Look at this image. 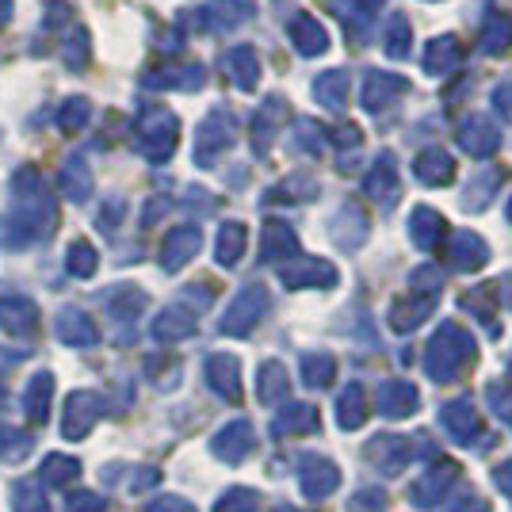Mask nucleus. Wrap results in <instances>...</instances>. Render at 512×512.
Returning a JSON list of instances; mask_svg holds the SVG:
<instances>
[{"instance_id": "nucleus-22", "label": "nucleus", "mask_w": 512, "mask_h": 512, "mask_svg": "<svg viewBox=\"0 0 512 512\" xmlns=\"http://www.w3.org/2000/svg\"><path fill=\"white\" fill-rule=\"evenodd\" d=\"M444 218L432 211V207H417L413 211V218H409V234H413V241L421 245V249H432L436 241H440V234H444Z\"/></svg>"}, {"instance_id": "nucleus-1", "label": "nucleus", "mask_w": 512, "mask_h": 512, "mask_svg": "<svg viewBox=\"0 0 512 512\" xmlns=\"http://www.w3.org/2000/svg\"><path fill=\"white\" fill-rule=\"evenodd\" d=\"M12 207H16L12 211V226H23L27 234H31V226H39V237L50 234V226H54V195L46 192L39 169L23 165L12 176Z\"/></svg>"}, {"instance_id": "nucleus-2", "label": "nucleus", "mask_w": 512, "mask_h": 512, "mask_svg": "<svg viewBox=\"0 0 512 512\" xmlns=\"http://www.w3.org/2000/svg\"><path fill=\"white\" fill-rule=\"evenodd\" d=\"M180 142V119L172 115L169 107L146 104L138 111V123H134V146L138 153L150 161V165H165Z\"/></svg>"}, {"instance_id": "nucleus-27", "label": "nucleus", "mask_w": 512, "mask_h": 512, "mask_svg": "<svg viewBox=\"0 0 512 512\" xmlns=\"http://www.w3.org/2000/svg\"><path fill=\"white\" fill-rule=\"evenodd\" d=\"M245 253V226L241 222H226L218 234V260L222 264H237V256Z\"/></svg>"}, {"instance_id": "nucleus-16", "label": "nucleus", "mask_w": 512, "mask_h": 512, "mask_svg": "<svg viewBox=\"0 0 512 512\" xmlns=\"http://www.w3.org/2000/svg\"><path fill=\"white\" fill-rule=\"evenodd\" d=\"M348 92H352V77L344 69H329V73H318L314 81V100L329 111H341L348 104Z\"/></svg>"}, {"instance_id": "nucleus-17", "label": "nucleus", "mask_w": 512, "mask_h": 512, "mask_svg": "<svg viewBox=\"0 0 512 512\" xmlns=\"http://www.w3.org/2000/svg\"><path fill=\"white\" fill-rule=\"evenodd\" d=\"M195 249H199V230L195 226H176L169 237H165V249H161V260H165V268H180L184 260H192Z\"/></svg>"}, {"instance_id": "nucleus-21", "label": "nucleus", "mask_w": 512, "mask_h": 512, "mask_svg": "<svg viewBox=\"0 0 512 512\" xmlns=\"http://www.w3.org/2000/svg\"><path fill=\"white\" fill-rule=\"evenodd\" d=\"M497 188H501V169H482L478 176H470L463 207H467V211H486Z\"/></svg>"}, {"instance_id": "nucleus-30", "label": "nucleus", "mask_w": 512, "mask_h": 512, "mask_svg": "<svg viewBox=\"0 0 512 512\" xmlns=\"http://www.w3.org/2000/svg\"><path fill=\"white\" fill-rule=\"evenodd\" d=\"M283 279L287 283H302V279H325V283H333V268L321 264V260H302L295 268H283Z\"/></svg>"}, {"instance_id": "nucleus-18", "label": "nucleus", "mask_w": 512, "mask_h": 512, "mask_svg": "<svg viewBox=\"0 0 512 512\" xmlns=\"http://www.w3.org/2000/svg\"><path fill=\"white\" fill-rule=\"evenodd\" d=\"M478 43H482V54H505L512 50V16L509 12H493L486 27H482V35H478Z\"/></svg>"}, {"instance_id": "nucleus-4", "label": "nucleus", "mask_w": 512, "mask_h": 512, "mask_svg": "<svg viewBox=\"0 0 512 512\" xmlns=\"http://www.w3.org/2000/svg\"><path fill=\"white\" fill-rule=\"evenodd\" d=\"M253 12V0H207L192 16V23L207 35H230L241 23L253 20Z\"/></svg>"}, {"instance_id": "nucleus-5", "label": "nucleus", "mask_w": 512, "mask_h": 512, "mask_svg": "<svg viewBox=\"0 0 512 512\" xmlns=\"http://www.w3.org/2000/svg\"><path fill=\"white\" fill-rule=\"evenodd\" d=\"M287 115H291V107H287V100H283V96H268L264 104L256 107V115H253V150H256V157H268V153H272L276 138L283 134V127H287Z\"/></svg>"}, {"instance_id": "nucleus-23", "label": "nucleus", "mask_w": 512, "mask_h": 512, "mask_svg": "<svg viewBox=\"0 0 512 512\" xmlns=\"http://www.w3.org/2000/svg\"><path fill=\"white\" fill-rule=\"evenodd\" d=\"M88 119H92V104H88L85 96H69L58 107V115H54V123H58L62 134H81L88 127Z\"/></svg>"}, {"instance_id": "nucleus-26", "label": "nucleus", "mask_w": 512, "mask_h": 512, "mask_svg": "<svg viewBox=\"0 0 512 512\" xmlns=\"http://www.w3.org/2000/svg\"><path fill=\"white\" fill-rule=\"evenodd\" d=\"M486 264V245L478 234H455V268H478Z\"/></svg>"}, {"instance_id": "nucleus-33", "label": "nucleus", "mask_w": 512, "mask_h": 512, "mask_svg": "<svg viewBox=\"0 0 512 512\" xmlns=\"http://www.w3.org/2000/svg\"><path fill=\"white\" fill-rule=\"evenodd\" d=\"M333 142L344 146V150H360V130L352 127V123H344V127L333 130Z\"/></svg>"}, {"instance_id": "nucleus-31", "label": "nucleus", "mask_w": 512, "mask_h": 512, "mask_svg": "<svg viewBox=\"0 0 512 512\" xmlns=\"http://www.w3.org/2000/svg\"><path fill=\"white\" fill-rule=\"evenodd\" d=\"M69 268H73L77 276H92V272H96V253L88 249L85 241H77V245L69 249Z\"/></svg>"}, {"instance_id": "nucleus-3", "label": "nucleus", "mask_w": 512, "mask_h": 512, "mask_svg": "<svg viewBox=\"0 0 512 512\" xmlns=\"http://www.w3.org/2000/svg\"><path fill=\"white\" fill-rule=\"evenodd\" d=\"M237 142V119L234 111H226V107H214L211 115L199 123V130H195V165L199 169H214V161L222 157V153L230 150Z\"/></svg>"}, {"instance_id": "nucleus-11", "label": "nucleus", "mask_w": 512, "mask_h": 512, "mask_svg": "<svg viewBox=\"0 0 512 512\" xmlns=\"http://www.w3.org/2000/svg\"><path fill=\"white\" fill-rule=\"evenodd\" d=\"M287 35H291V43H295V50H299L302 58H318V54H325V46H329L325 27H321L318 16H310V12L291 16V23H287Z\"/></svg>"}, {"instance_id": "nucleus-13", "label": "nucleus", "mask_w": 512, "mask_h": 512, "mask_svg": "<svg viewBox=\"0 0 512 512\" xmlns=\"http://www.w3.org/2000/svg\"><path fill=\"white\" fill-rule=\"evenodd\" d=\"M421 62H425V73H432V77H451L463 65V43L455 35H440L425 46Z\"/></svg>"}, {"instance_id": "nucleus-15", "label": "nucleus", "mask_w": 512, "mask_h": 512, "mask_svg": "<svg viewBox=\"0 0 512 512\" xmlns=\"http://www.w3.org/2000/svg\"><path fill=\"white\" fill-rule=\"evenodd\" d=\"M58 184H62V195L69 199V203H85L88 195H92V169L85 165L81 153H73V157H65L62 161Z\"/></svg>"}, {"instance_id": "nucleus-25", "label": "nucleus", "mask_w": 512, "mask_h": 512, "mask_svg": "<svg viewBox=\"0 0 512 512\" xmlns=\"http://www.w3.org/2000/svg\"><path fill=\"white\" fill-rule=\"evenodd\" d=\"M295 234H291V226H283V222H268L264 226V256L268 260H276L283 253H295Z\"/></svg>"}, {"instance_id": "nucleus-10", "label": "nucleus", "mask_w": 512, "mask_h": 512, "mask_svg": "<svg viewBox=\"0 0 512 512\" xmlns=\"http://www.w3.org/2000/svg\"><path fill=\"white\" fill-rule=\"evenodd\" d=\"M406 92H409V81H406V77L375 69V73H367V81H363V107H367L371 115H379V111H386V107L398 104V100H402Z\"/></svg>"}, {"instance_id": "nucleus-19", "label": "nucleus", "mask_w": 512, "mask_h": 512, "mask_svg": "<svg viewBox=\"0 0 512 512\" xmlns=\"http://www.w3.org/2000/svg\"><path fill=\"white\" fill-rule=\"evenodd\" d=\"M88 62H92V35H88V27H73L69 39L62 43V65L69 73H85Z\"/></svg>"}, {"instance_id": "nucleus-9", "label": "nucleus", "mask_w": 512, "mask_h": 512, "mask_svg": "<svg viewBox=\"0 0 512 512\" xmlns=\"http://www.w3.org/2000/svg\"><path fill=\"white\" fill-rule=\"evenodd\" d=\"M142 85L153 92H199L207 85V69L203 65H165V69H150L142 77Z\"/></svg>"}, {"instance_id": "nucleus-20", "label": "nucleus", "mask_w": 512, "mask_h": 512, "mask_svg": "<svg viewBox=\"0 0 512 512\" xmlns=\"http://www.w3.org/2000/svg\"><path fill=\"white\" fill-rule=\"evenodd\" d=\"M409 43H413V27H409V16H402V12H394V16L386 20V31H383V50H386V58H394V62H402V58H409Z\"/></svg>"}, {"instance_id": "nucleus-14", "label": "nucleus", "mask_w": 512, "mask_h": 512, "mask_svg": "<svg viewBox=\"0 0 512 512\" xmlns=\"http://www.w3.org/2000/svg\"><path fill=\"white\" fill-rule=\"evenodd\" d=\"M413 172H417V180H421V184H428V188H440V184H451V180H455V161H451L448 150L428 146V150L417 153Z\"/></svg>"}, {"instance_id": "nucleus-24", "label": "nucleus", "mask_w": 512, "mask_h": 512, "mask_svg": "<svg viewBox=\"0 0 512 512\" xmlns=\"http://www.w3.org/2000/svg\"><path fill=\"white\" fill-rule=\"evenodd\" d=\"M295 150H302L306 157H321L325 146H329V134L314 123V119H299V127H295Z\"/></svg>"}, {"instance_id": "nucleus-12", "label": "nucleus", "mask_w": 512, "mask_h": 512, "mask_svg": "<svg viewBox=\"0 0 512 512\" xmlns=\"http://www.w3.org/2000/svg\"><path fill=\"white\" fill-rule=\"evenodd\" d=\"M222 69H226V77H230L234 88H241V92H253V88L260 85V58H256L253 46H234V50H226Z\"/></svg>"}, {"instance_id": "nucleus-28", "label": "nucleus", "mask_w": 512, "mask_h": 512, "mask_svg": "<svg viewBox=\"0 0 512 512\" xmlns=\"http://www.w3.org/2000/svg\"><path fill=\"white\" fill-rule=\"evenodd\" d=\"M264 306V291H245L241 295V302H237L234 310H230V321H226V329L230 333H241V329H249V321H253V314Z\"/></svg>"}, {"instance_id": "nucleus-29", "label": "nucleus", "mask_w": 512, "mask_h": 512, "mask_svg": "<svg viewBox=\"0 0 512 512\" xmlns=\"http://www.w3.org/2000/svg\"><path fill=\"white\" fill-rule=\"evenodd\" d=\"M318 192V184L306 176V172H299V176H291V180H283L279 188H272V199H310V195Z\"/></svg>"}, {"instance_id": "nucleus-32", "label": "nucleus", "mask_w": 512, "mask_h": 512, "mask_svg": "<svg viewBox=\"0 0 512 512\" xmlns=\"http://www.w3.org/2000/svg\"><path fill=\"white\" fill-rule=\"evenodd\" d=\"M493 111H497L505 123H512V81L493 88Z\"/></svg>"}, {"instance_id": "nucleus-34", "label": "nucleus", "mask_w": 512, "mask_h": 512, "mask_svg": "<svg viewBox=\"0 0 512 512\" xmlns=\"http://www.w3.org/2000/svg\"><path fill=\"white\" fill-rule=\"evenodd\" d=\"M119 214H127V203H123V199H107L104 214H100V230H107V234H111V222H115Z\"/></svg>"}, {"instance_id": "nucleus-35", "label": "nucleus", "mask_w": 512, "mask_h": 512, "mask_svg": "<svg viewBox=\"0 0 512 512\" xmlns=\"http://www.w3.org/2000/svg\"><path fill=\"white\" fill-rule=\"evenodd\" d=\"M12 20V0H0V27Z\"/></svg>"}, {"instance_id": "nucleus-6", "label": "nucleus", "mask_w": 512, "mask_h": 512, "mask_svg": "<svg viewBox=\"0 0 512 512\" xmlns=\"http://www.w3.org/2000/svg\"><path fill=\"white\" fill-rule=\"evenodd\" d=\"M363 192L371 195L383 211H390V207L398 203V195H402V176H398V165H394V153H379V161L363 176Z\"/></svg>"}, {"instance_id": "nucleus-36", "label": "nucleus", "mask_w": 512, "mask_h": 512, "mask_svg": "<svg viewBox=\"0 0 512 512\" xmlns=\"http://www.w3.org/2000/svg\"><path fill=\"white\" fill-rule=\"evenodd\" d=\"M509 218H512V203H509Z\"/></svg>"}, {"instance_id": "nucleus-8", "label": "nucleus", "mask_w": 512, "mask_h": 512, "mask_svg": "<svg viewBox=\"0 0 512 512\" xmlns=\"http://www.w3.org/2000/svg\"><path fill=\"white\" fill-rule=\"evenodd\" d=\"M333 8H337V16L344 20V35H348L356 46H367L371 31H375V23H379L383 0H337Z\"/></svg>"}, {"instance_id": "nucleus-7", "label": "nucleus", "mask_w": 512, "mask_h": 512, "mask_svg": "<svg viewBox=\"0 0 512 512\" xmlns=\"http://www.w3.org/2000/svg\"><path fill=\"white\" fill-rule=\"evenodd\" d=\"M455 138H459V150L470 153L474 161H486V157H493V153L501 150V130L493 127L486 115H470V119H463Z\"/></svg>"}]
</instances>
